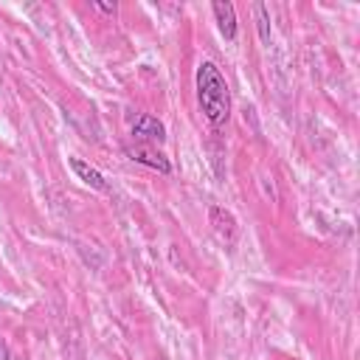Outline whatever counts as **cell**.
Segmentation results:
<instances>
[{"mask_svg":"<svg viewBox=\"0 0 360 360\" xmlns=\"http://www.w3.org/2000/svg\"><path fill=\"white\" fill-rule=\"evenodd\" d=\"M211 11H214V20H217L219 34H222L228 42H233V39H236V8H233V3L217 0V3H211Z\"/></svg>","mask_w":360,"mask_h":360,"instance_id":"obj_5","label":"cell"},{"mask_svg":"<svg viewBox=\"0 0 360 360\" xmlns=\"http://www.w3.org/2000/svg\"><path fill=\"white\" fill-rule=\"evenodd\" d=\"M98 11H104V14H115V6H104V3H93Z\"/></svg>","mask_w":360,"mask_h":360,"instance_id":"obj_9","label":"cell"},{"mask_svg":"<svg viewBox=\"0 0 360 360\" xmlns=\"http://www.w3.org/2000/svg\"><path fill=\"white\" fill-rule=\"evenodd\" d=\"M253 11H256V25H259V39L262 42H270V14H267V6L264 3H256Z\"/></svg>","mask_w":360,"mask_h":360,"instance_id":"obj_7","label":"cell"},{"mask_svg":"<svg viewBox=\"0 0 360 360\" xmlns=\"http://www.w3.org/2000/svg\"><path fill=\"white\" fill-rule=\"evenodd\" d=\"M208 222H211V228H214V233L225 242V245H233L236 242V217L228 211V208H222V205H211L208 208Z\"/></svg>","mask_w":360,"mask_h":360,"instance_id":"obj_4","label":"cell"},{"mask_svg":"<svg viewBox=\"0 0 360 360\" xmlns=\"http://www.w3.org/2000/svg\"><path fill=\"white\" fill-rule=\"evenodd\" d=\"M124 155H127L129 160L141 163V166H149V169L160 172V174H169V172H172V163H169V158H166L160 149H155V146H143V143H135V146H127V149H124Z\"/></svg>","mask_w":360,"mask_h":360,"instance_id":"obj_3","label":"cell"},{"mask_svg":"<svg viewBox=\"0 0 360 360\" xmlns=\"http://www.w3.org/2000/svg\"><path fill=\"white\" fill-rule=\"evenodd\" d=\"M194 82H197V104H200L205 121L214 127H222L231 115V87H228L222 70L211 59H202L197 65Z\"/></svg>","mask_w":360,"mask_h":360,"instance_id":"obj_1","label":"cell"},{"mask_svg":"<svg viewBox=\"0 0 360 360\" xmlns=\"http://www.w3.org/2000/svg\"><path fill=\"white\" fill-rule=\"evenodd\" d=\"M11 357V352H8V343L0 338V360H8Z\"/></svg>","mask_w":360,"mask_h":360,"instance_id":"obj_8","label":"cell"},{"mask_svg":"<svg viewBox=\"0 0 360 360\" xmlns=\"http://www.w3.org/2000/svg\"><path fill=\"white\" fill-rule=\"evenodd\" d=\"M68 163H70L73 174H76L84 186H90V188H96V191H107V180H104V174H101L96 166H90V163L82 160V158H68Z\"/></svg>","mask_w":360,"mask_h":360,"instance_id":"obj_6","label":"cell"},{"mask_svg":"<svg viewBox=\"0 0 360 360\" xmlns=\"http://www.w3.org/2000/svg\"><path fill=\"white\" fill-rule=\"evenodd\" d=\"M129 132H132V138H135L138 143H143V146H158V143L166 141V127H163V121H158V118L149 115V112L135 115Z\"/></svg>","mask_w":360,"mask_h":360,"instance_id":"obj_2","label":"cell"}]
</instances>
